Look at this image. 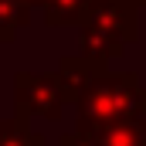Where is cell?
Here are the masks:
<instances>
[{
    "label": "cell",
    "mask_w": 146,
    "mask_h": 146,
    "mask_svg": "<svg viewBox=\"0 0 146 146\" xmlns=\"http://www.w3.org/2000/svg\"><path fill=\"white\" fill-rule=\"evenodd\" d=\"M139 95L143 82L136 72H102L95 75L82 95L75 99V122H112V119H129L139 115Z\"/></svg>",
    "instance_id": "obj_1"
},
{
    "label": "cell",
    "mask_w": 146,
    "mask_h": 146,
    "mask_svg": "<svg viewBox=\"0 0 146 146\" xmlns=\"http://www.w3.org/2000/svg\"><path fill=\"white\" fill-rule=\"evenodd\" d=\"M14 112L17 115H41L58 122L65 112V88L58 72H17L14 75Z\"/></svg>",
    "instance_id": "obj_2"
},
{
    "label": "cell",
    "mask_w": 146,
    "mask_h": 146,
    "mask_svg": "<svg viewBox=\"0 0 146 146\" xmlns=\"http://www.w3.org/2000/svg\"><path fill=\"white\" fill-rule=\"evenodd\" d=\"M82 24L109 31V34L122 37L126 44L139 41V7L133 0H88Z\"/></svg>",
    "instance_id": "obj_3"
},
{
    "label": "cell",
    "mask_w": 146,
    "mask_h": 146,
    "mask_svg": "<svg viewBox=\"0 0 146 146\" xmlns=\"http://www.w3.org/2000/svg\"><path fill=\"white\" fill-rule=\"evenodd\" d=\"M88 146H143L146 143V112L112 122H75Z\"/></svg>",
    "instance_id": "obj_4"
},
{
    "label": "cell",
    "mask_w": 146,
    "mask_h": 146,
    "mask_svg": "<svg viewBox=\"0 0 146 146\" xmlns=\"http://www.w3.org/2000/svg\"><path fill=\"white\" fill-rule=\"evenodd\" d=\"M102 68H109V65H106V61H95V58H85L82 51H78V54H61V61H58V78H61V88H65V102L75 106V99L82 95V88L102 72Z\"/></svg>",
    "instance_id": "obj_5"
},
{
    "label": "cell",
    "mask_w": 146,
    "mask_h": 146,
    "mask_svg": "<svg viewBox=\"0 0 146 146\" xmlns=\"http://www.w3.org/2000/svg\"><path fill=\"white\" fill-rule=\"evenodd\" d=\"M82 31H78V51L85 54V58H95V61H106L109 65L112 58H122L126 54V41L122 37L109 34V31H99V27H88V24H78Z\"/></svg>",
    "instance_id": "obj_6"
},
{
    "label": "cell",
    "mask_w": 146,
    "mask_h": 146,
    "mask_svg": "<svg viewBox=\"0 0 146 146\" xmlns=\"http://www.w3.org/2000/svg\"><path fill=\"white\" fill-rule=\"evenodd\" d=\"M0 146H48V139L31 129L27 115H0Z\"/></svg>",
    "instance_id": "obj_7"
},
{
    "label": "cell",
    "mask_w": 146,
    "mask_h": 146,
    "mask_svg": "<svg viewBox=\"0 0 146 146\" xmlns=\"http://www.w3.org/2000/svg\"><path fill=\"white\" fill-rule=\"evenodd\" d=\"M34 17V7L24 0H0V44H14L21 27H27Z\"/></svg>",
    "instance_id": "obj_8"
},
{
    "label": "cell",
    "mask_w": 146,
    "mask_h": 146,
    "mask_svg": "<svg viewBox=\"0 0 146 146\" xmlns=\"http://www.w3.org/2000/svg\"><path fill=\"white\" fill-rule=\"evenodd\" d=\"M85 7H88V0H44L41 14H44L48 27H72V24H82Z\"/></svg>",
    "instance_id": "obj_9"
},
{
    "label": "cell",
    "mask_w": 146,
    "mask_h": 146,
    "mask_svg": "<svg viewBox=\"0 0 146 146\" xmlns=\"http://www.w3.org/2000/svg\"><path fill=\"white\" fill-rule=\"evenodd\" d=\"M58 146H88V143H85V136L75 129V133H61V136H58Z\"/></svg>",
    "instance_id": "obj_10"
},
{
    "label": "cell",
    "mask_w": 146,
    "mask_h": 146,
    "mask_svg": "<svg viewBox=\"0 0 146 146\" xmlns=\"http://www.w3.org/2000/svg\"><path fill=\"white\" fill-rule=\"evenodd\" d=\"M139 109L146 112V85H143V95H139Z\"/></svg>",
    "instance_id": "obj_11"
},
{
    "label": "cell",
    "mask_w": 146,
    "mask_h": 146,
    "mask_svg": "<svg viewBox=\"0 0 146 146\" xmlns=\"http://www.w3.org/2000/svg\"><path fill=\"white\" fill-rule=\"evenodd\" d=\"M24 3H31V7H44V0H24Z\"/></svg>",
    "instance_id": "obj_12"
},
{
    "label": "cell",
    "mask_w": 146,
    "mask_h": 146,
    "mask_svg": "<svg viewBox=\"0 0 146 146\" xmlns=\"http://www.w3.org/2000/svg\"><path fill=\"white\" fill-rule=\"evenodd\" d=\"M133 3H136V7H146V0H133Z\"/></svg>",
    "instance_id": "obj_13"
},
{
    "label": "cell",
    "mask_w": 146,
    "mask_h": 146,
    "mask_svg": "<svg viewBox=\"0 0 146 146\" xmlns=\"http://www.w3.org/2000/svg\"><path fill=\"white\" fill-rule=\"evenodd\" d=\"M143 146H146V143H143Z\"/></svg>",
    "instance_id": "obj_14"
}]
</instances>
